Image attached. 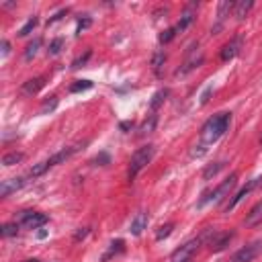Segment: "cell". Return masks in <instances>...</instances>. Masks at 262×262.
Wrapping results in <instances>:
<instances>
[{
    "label": "cell",
    "mask_w": 262,
    "mask_h": 262,
    "mask_svg": "<svg viewBox=\"0 0 262 262\" xmlns=\"http://www.w3.org/2000/svg\"><path fill=\"white\" fill-rule=\"evenodd\" d=\"M230 121H232V113H217L211 119H207L205 125L201 127V139L205 144H215L228 131Z\"/></svg>",
    "instance_id": "cell-1"
},
{
    "label": "cell",
    "mask_w": 262,
    "mask_h": 262,
    "mask_svg": "<svg viewBox=\"0 0 262 262\" xmlns=\"http://www.w3.org/2000/svg\"><path fill=\"white\" fill-rule=\"evenodd\" d=\"M82 150V146L78 144V146H70V147H64L62 152H58V154H54L51 158H47V160H43V162H39V164H35L33 168L29 170V176L31 178H37V176H41V174H45L51 166H58V164H62V162H66L68 158H72L74 154H78Z\"/></svg>",
    "instance_id": "cell-2"
},
{
    "label": "cell",
    "mask_w": 262,
    "mask_h": 262,
    "mask_svg": "<svg viewBox=\"0 0 262 262\" xmlns=\"http://www.w3.org/2000/svg\"><path fill=\"white\" fill-rule=\"evenodd\" d=\"M154 154H156V150H154V146H144V147H139V150L131 156V160H129V170H127V174H129V180H133L139 172H142L147 164L152 162V158H154Z\"/></svg>",
    "instance_id": "cell-3"
},
{
    "label": "cell",
    "mask_w": 262,
    "mask_h": 262,
    "mask_svg": "<svg viewBox=\"0 0 262 262\" xmlns=\"http://www.w3.org/2000/svg\"><path fill=\"white\" fill-rule=\"evenodd\" d=\"M207 233L209 232H205V233H201L199 238H193V240H189L187 244H182L180 248H176L170 254V262H189L190 258H193V254L201 248V244L205 242V238H207Z\"/></svg>",
    "instance_id": "cell-4"
},
{
    "label": "cell",
    "mask_w": 262,
    "mask_h": 262,
    "mask_svg": "<svg viewBox=\"0 0 262 262\" xmlns=\"http://www.w3.org/2000/svg\"><path fill=\"white\" fill-rule=\"evenodd\" d=\"M235 182H238V174H232V176H230V178H225L217 189H213V190H209V193H205V197L199 201L197 207L201 209V207H205L207 203H217V201H221V199L235 187Z\"/></svg>",
    "instance_id": "cell-5"
},
{
    "label": "cell",
    "mask_w": 262,
    "mask_h": 262,
    "mask_svg": "<svg viewBox=\"0 0 262 262\" xmlns=\"http://www.w3.org/2000/svg\"><path fill=\"white\" fill-rule=\"evenodd\" d=\"M47 219H49V217L45 213H39V211H21L19 213V221L27 230H39L41 225L47 223Z\"/></svg>",
    "instance_id": "cell-6"
},
{
    "label": "cell",
    "mask_w": 262,
    "mask_h": 262,
    "mask_svg": "<svg viewBox=\"0 0 262 262\" xmlns=\"http://www.w3.org/2000/svg\"><path fill=\"white\" fill-rule=\"evenodd\" d=\"M260 252H262V242L260 240L252 242V244H248V246H244L235 252V254L232 256V262H252L254 258L260 256Z\"/></svg>",
    "instance_id": "cell-7"
},
{
    "label": "cell",
    "mask_w": 262,
    "mask_h": 262,
    "mask_svg": "<svg viewBox=\"0 0 262 262\" xmlns=\"http://www.w3.org/2000/svg\"><path fill=\"white\" fill-rule=\"evenodd\" d=\"M203 59H205V56H203V51H201L199 47L195 49V51H190V56L187 58V62L182 64V68L176 72V76H185V74H189L190 70H195V68H199L201 64H203Z\"/></svg>",
    "instance_id": "cell-8"
},
{
    "label": "cell",
    "mask_w": 262,
    "mask_h": 262,
    "mask_svg": "<svg viewBox=\"0 0 262 262\" xmlns=\"http://www.w3.org/2000/svg\"><path fill=\"white\" fill-rule=\"evenodd\" d=\"M240 47H242V37H235L230 43H225V45L221 47V54H219L221 62H230V59H233L240 54Z\"/></svg>",
    "instance_id": "cell-9"
},
{
    "label": "cell",
    "mask_w": 262,
    "mask_h": 262,
    "mask_svg": "<svg viewBox=\"0 0 262 262\" xmlns=\"http://www.w3.org/2000/svg\"><path fill=\"white\" fill-rule=\"evenodd\" d=\"M25 187V178H8V180H2L0 185V197H8L11 193H16Z\"/></svg>",
    "instance_id": "cell-10"
},
{
    "label": "cell",
    "mask_w": 262,
    "mask_h": 262,
    "mask_svg": "<svg viewBox=\"0 0 262 262\" xmlns=\"http://www.w3.org/2000/svg\"><path fill=\"white\" fill-rule=\"evenodd\" d=\"M258 180H260V178H254V180H250L248 185L244 187L242 190H238V193H235V197H233V199L230 201V203H228V207H225V211H232V209H233L235 205H238V203H240V201H242L244 197H246V195H250L252 190H254V189L258 187Z\"/></svg>",
    "instance_id": "cell-11"
},
{
    "label": "cell",
    "mask_w": 262,
    "mask_h": 262,
    "mask_svg": "<svg viewBox=\"0 0 262 262\" xmlns=\"http://www.w3.org/2000/svg\"><path fill=\"white\" fill-rule=\"evenodd\" d=\"M233 232H225V233H219V235H215V238H211V252H221L230 246V242L233 238Z\"/></svg>",
    "instance_id": "cell-12"
},
{
    "label": "cell",
    "mask_w": 262,
    "mask_h": 262,
    "mask_svg": "<svg viewBox=\"0 0 262 262\" xmlns=\"http://www.w3.org/2000/svg\"><path fill=\"white\" fill-rule=\"evenodd\" d=\"M233 6H235V2H232V0H223V2H219V6H217V19H219V23H217V27L213 29V33H217L221 29L223 19L230 15V11H233Z\"/></svg>",
    "instance_id": "cell-13"
},
{
    "label": "cell",
    "mask_w": 262,
    "mask_h": 262,
    "mask_svg": "<svg viewBox=\"0 0 262 262\" xmlns=\"http://www.w3.org/2000/svg\"><path fill=\"white\" fill-rule=\"evenodd\" d=\"M258 223H262V201H258V203L250 209V213L246 217V228H254Z\"/></svg>",
    "instance_id": "cell-14"
},
{
    "label": "cell",
    "mask_w": 262,
    "mask_h": 262,
    "mask_svg": "<svg viewBox=\"0 0 262 262\" xmlns=\"http://www.w3.org/2000/svg\"><path fill=\"white\" fill-rule=\"evenodd\" d=\"M43 84H45V78H43V76L31 78V80H27V82L23 84V92L25 94H37L43 88Z\"/></svg>",
    "instance_id": "cell-15"
},
{
    "label": "cell",
    "mask_w": 262,
    "mask_h": 262,
    "mask_svg": "<svg viewBox=\"0 0 262 262\" xmlns=\"http://www.w3.org/2000/svg\"><path fill=\"white\" fill-rule=\"evenodd\" d=\"M252 6H254L252 0H240V2H235V6H233V16L238 21H244V19H246V15L250 13Z\"/></svg>",
    "instance_id": "cell-16"
},
{
    "label": "cell",
    "mask_w": 262,
    "mask_h": 262,
    "mask_svg": "<svg viewBox=\"0 0 262 262\" xmlns=\"http://www.w3.org/2000/svg\"><path fill=\"white\" fill-rule=\"evenodd\" d=\"M146 225H147V215H146V213H137V215L133 217V221H131L129 232L133 233V235H139V233L146 230Z\"/></svg>",
    "instance_id": "cell-17"
},
{
    "label": "cell",
    "mask_w": 262,
    "mask_h": 262,
    "mask_svg": "<svg viewBox=\"0 0 262 262\" xmlns=\"http://www.w3.org/2000/svg\"><path fill=\"white\" fill-rule=\"evenodd\" d=\"M193 21H195V15L190 13V11H185V13H182V16H180L178 25H176V31H178V33L187 31V29L190 27V25H193Z\"/></svg>",
    "instance_id": "cell-18"
},
{
    "label": "cell",
    "mask_w": 262,
    "mask_h": 262,
    "mask_svg": "<svg viewBox=\"0 0 262 262\" xmlns=\"http://www.w3.org/2000/svg\"><path fill=\"white\" fill-rule=\"evenodd\" d=\"M168 88H162V90H158V92H156L154 94V97H152V101H150V109L152 111H158L160 109V104L166 101V97H168Z\"/></svg>",
    "instance_id": "cell-19"
},
{
    "label": "cell",
    "mask_w": 262,
    "mask_h": 262,
    "mask_svg": "<svg viewBox=\"0 0 262 262\" xmlns=\"http://www.w3.org/2000/svg\"><path fill=\"white\" fill-rule=\"evenodd\" d=\"M123 248H125V242L123 240H117V242H111V248H109V252L102 256V262H107L109 258H113L115 254H119V252H123Z\"/></svg>",
    "instance_id": "cell-20"
},
{
    "label": "cell",
    "mask_w": 262,
    "mask_h": 262,
    "mask_svg": "<svg viewBox=\"0 0 262 262\" xmlns=\"http://www.w3.org/2000/svg\"><path fill=\"white\" fill-rule=\"evenodd\" d=\"M25 160V154L21 152H11V154H6L4 158H2V164L4 166H15V164H21Z\"/></svg>",
    "instance_id": "cell-21"
},
{
    "label": "cell",
    "mask_w": 262,
    "mask_h": 262,
    "mask_svg": "<svg viewBox=\"0 0 262 262\" xmlns=\"http://www.w3.org/2000/svg\"><path fill=\"white\" fill-rule=\"evenodd\" d=\"M41 39L37 37V39H35V41H31L29 43V45H27V49H25V59H33L35 56H37V51H39V47H41Z\"/></svg>",
    "instance_id": "cell-22"
},
{
    "label": "cell",
    "mask_w": 262,
    "mask_h": 262,
    "mask_svg": "<svg viewBox=\"0 0 262 262\" xmlns=\"http://www.w3.org/2000/svg\"><path fill=\"white\" fill-rule=\"evenodd\" d=\"M156 121H158V117L156 115H150V119H146L142 127H139V135H146V133H152L154 127H156Z\"/></svg>",
    "instance_id": "cell-23"
},
{
    "label": "cell",
    "mask_w": 262,
    "mask_h": 262,
    "mask_svg": "<svg viewBox=\"0 0 262 262\" xmlns=\"http://www.w3.org/2000/svg\"><path fill=\"white\" fill-rule=\"evenodd\" d=\"M221 168H223V162H217V164H213V166H207L205 172H203V180H211Z\"/></svg>",
    "instance_id": "cell-24"
},
{
    "label": "cell",
    "mask_w": 262,
    "mask_h": 262,
    "mask_svg": "<svg viewBox=\"0 0 262 262\" xmlns=\"http://www.w3.org/2000/svg\"><path fill=\"white\" fill-rule=\"evenodd\" d=\"M16 232H19V223L16 221H11V223H4L2 225V238H11V235H16Z\"/></svg>",
    "instance_id": "cell-25"
},
{
    "label": "cell",
    "mask_w": 262,
    "mask_h": 262,
    "mask_svg": "<svg viewBox=\"0 0 262 262\" xmlns=\"http://www.w3.org/2000/svg\"><path fill=\"white\" fill-rule=\"evenodd\" d=\"M88 88H92L90 80H76L72 86H70V92H82V90H88Z\"/></svg>",
    "instance_id": "cell-26"
},
{
    "label": "cell",
    "mask_w": 262,
    "mask_h": 262,
    "mask_svg": "<svg viewBox=\"0 0 262 262\" xmlns=\"http://www.w3.org/2000/svg\"><path fill=\"white\" fill-rule=\"evenodd\" d=\"M56 107H58V97H49L45 102L41 104V111L39 113H41V115H47V113H51Z\"/></svg>",
    "instance_id": "cell-27"
},
{
    "label": "cell",
    "mask_w": 262,
    "mask_h": 262,
    "mask_svg": "<svg viewBox=\"0 0 262 262\" xmlns=\"http://www.w3.org/2000/svg\"><path fill=\"white\" fill-rule=\"evenodd\" d=\"M172 230H174V223H166V225H160L158 228V233H156V240H164V238H168V235L172 233Z\"/></svg>",
    "instance_id": "cell-28"
},
{
    "label": "cell",
    "mask_w": 262,
    "mask_h": 262,
    "mask_svg": "<svg viewBox=\"0 0 262 262\" xmlns=\"http://www.w3.org/2000/svg\"><path fill=\"white\" fill-rule=\"evenodd\" d=\"M62 47H64V39L62 37H58V39H54V41H51L49 43V56H58L59 54V51H62Z\"/></svg>",
    "instance_id": "cell-29"
},
{
    "label": "cell",
    "mask_w": 262,
    "mask_h": 262,
    "mask_svg": "<svg viewBox=\"0 0 262 262\" xmlns=\"http://www.w3.org/2000/svg\"><path fill=\"white\" fill-rule=\"evenodd\" d=\"M164 62H166V54H164V51H158V54L154 56V59H152V66L156 70V74H160V68H162Z\"/></svg>",
    "instance_id": "cell-30"
},
{
    "label": "cell",
    "mask_w": 262,
    "mask_h": 262,
    "mask_svg": "<svg viewBox=\"0 0 262 262\" xmlns=\"http://www.w3.org/2000/svg\"><path fill=\"white\" fill-rule=\"evenodd\" d=\"M35 27H37V16H33V19H29V21H27V25H25V27L19 31V35H21V37H27V35H29Z\"/></svg>",
    "instance_id": "cell-31"
},
{
    "label": "cell",
    "mask_w": 262,
    "mask_h": 262,
    "mask_svg": "<svg viewBox=\"0 0 262 262\" xmlns=\"http://www.w3.org/2000/svg\"><path fill=\"white\" fill-rule=\"evenodd\" d=\"M174 35H176V27H174V29H166V31H162L160 33V43H170L172 39H174Z\"/></svg>",
    "instance_id": "cell-32"
},
{
    "label": "cell",
    "mask_w": 262,
    "mask_h": 262,
    "mask_svg": "<svg viewBox=\"0 0 262 262\" xmlns=\"http://www.w3.org/2000/svg\"><path fill=\"white\" fill-rule=\"evenodd\" d=\"M90 56H92V51L88 49V51H86V54H84V56H80V58H78V59H74V64H72V68H74V70H78V68H82V66H84L86 62H88V58H90Z\"/></svg>",
    "instance_id": "cell-33"
},
{
    "label": "cell",
    "mask_w": 262,
    "mask_h": 262,
    "mask_svg": "<svg viewBox=\"0 0 262 262\" xmlns=\"http://www.w3.org/2000/svg\"><path fill=\"white\" fill-rule=\"evenodd\" d=\"M88 233H90V228H80V230H78V232L74 233V242H80V240H84Z\"/></svg>",
    "instance_id": "cell-34"
},
{
    "label": "cell",
    "mask_w": 262,
    "mask_h": 262,
    "mask_svg": "<svg viewBox=\"0 0 262 262\" xmlns=\"http://www.w3.org/2000/svg\"><path fill=\"white\" fill-rule=\"evenodd\" d=\"M94 162L101 164V166H107V164L111 162V158H109V154H99L97 158H94Z\"/></svg>",
    "instance_id": "cell-35"
},
{
    "label": "cell",
    "mask_w": 262,
    "mask_h": 262,
    "mask_svg": "<svg viewBox=\"0 0 262 262\" xmlns=\"http://www.w3.org/2000/svg\"><path fill=\"white\" fill-rule=\"evenodd\" d=\"M90 25H92V21H90V19H84V21H80V23H78V29H76V33L80 35L84 29H88Z\"/></svg>",
    "instance_id": "cell-36"
},
{
    "label": "cell",
    "mask_w": 262,
    "mask_h": 262,
    "mask_svg": "<svg viewBox=\"0 0 262 262\" xmlns=\"http://www.w3.org/2000/svg\"><path fill=\"white\" fill-rule=\"evenodd\" d=\"M66 13H68V11H59V13H58V15L54 16V19H49V23H47V25H54L56 21H59V19H62V16H64Z\"/></svg>",
    "instance_id": "cell-37"
},
{
    "label": "cell",
    "mask_w": 262,
    "mask_h": 262,
    "mask_svg": "<svg viewBox=\"0 0 262 262\" xmlns=\"http://www.w3.org/2000/svg\"><path fill=\"white\" fill-rule=\"evenodd\" d=\"M8 51H11V43L2 41V56H8Z\"/></svg>",
    "instance_id": "cell-38"
},
{
    "label": "cell",
    "mask_w": 262,
    "mask_h": 262,
    "mask_svg": "<svg viewBox=\"0 0 262 262\" xmlns=\"http://www.w3.org/2000/svg\"><path fill=\"white\" fill-rule=\"evenodd\" d=\"M131 125H133V123H131V121H123V123H121V129L127 131V129H131Z\"/></svg>",
    "instance_id": "cell-39"
},
{
    "label": "cell",
    "mask_w": 262,
    "mask_h": 262,
    "mask_svg": "<svg viewBox=\"0 0 262 262\" xmlns=\"http://www.w3.org/2000/svg\"><path fill=\"white\" fill-rule=\"evenodd\" d=\"M37 235H39V238H41V240H43V238H45V235H47V232H45V230H41V232H39V233H37Z\"/></svg>",
    "instance_id": "cell-40"
},
{
    "label": "cell",
    "mask_w": 262,
    "mask_h": 262,
    "mask_svg": "<svg viewBox=\"0 0 262 262\" xmlns=\"http://www.w3.org/2000/svg\"><path fill=\"white\" fill-rule=\"evenodd\" d=\"M23 262H39L37 258H29V260H23Z\"/></svg>",
    "instance_id": "cell-41"
}]
</instances>
